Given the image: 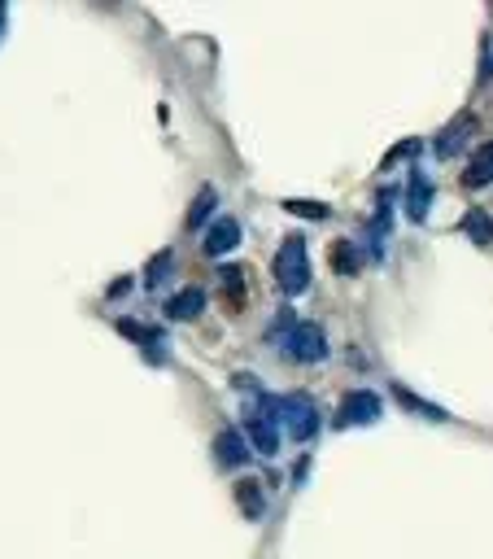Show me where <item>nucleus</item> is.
<instances>
[{"mask_svg": "<svg viewBox=\"0 0 493 559\" xmlns=\"http://www.w3.org/2000/svg\"><path fill=\"white\" fill-rule=\"evenodd\" d=\"M262 407L275 415V424L284 428L293 442H310L319 433V407L310 394H284V398H262Z\"/></svg>", "mask_w": 493, "mask_h": 559, "instance_id": "nucleus-1", "label": "nucleus"}, {"mask_svg": "<svg viewBox=\"0 0 493 559\" xmlns=\"http://www.w3.org/2000/svg\"><path fill=\"white\" fill-rule=\"evenodd\" d=\"M271 276L288 297L310 289V254H306L302 236H288V241L280 245V254H275V263H271Z\"/></svg>", "mask_w": 493, "mask_h": 559, "instance_id": "nucleus-2", "label": "nucleus"}, {"mask_svg": "<svg viewBox=\"0 0 493 559\" xmlns=\"http://www.w3.org/2000/svg\"><path fill=\"white\" fill-rule=\"evenodd\" d=\"M284 354L293 363H319L323 354H328V337H323V328L310 324V319H302V324H288Z\"/></svg>", "mask_w": 493, "mask_h": 559, "instance_id": "nucleus-3", "label": "nucleus"}, {"mask_svg": "<svg viewBox=\"0 0 493 559\" xmlns=\"http://www.w3.org/2000/svg\"><path fill=\"white\" fill-rule=\"evenodd\" d=\"M384 415V402L371 394V389H354V394H345L341 398V411H336V424L341 428H354V424H376Z\"/></svg>", "mask_w": 493, "mask_h": 559, "instance_id": "nucleus-4", "label": "nucleus"}, {"mask_svg": "<svg viewBox=\"0 0 493 559\" xmlns=\"http://www.w3.org/2000/svg\"><path fill=\"white\" fill-rule=\"evenodd\" d=\"M245 437L254 442L258 455H280V424H275V415L262 402L245 415Z\"/></svg>", "mask_w": 493, "mask_h": 559, "instance_id": "nucleus-5", "label": "nucleus"}, {"mask_svg": "<svg viewBox=\"0 0 493 559\" xmlns=\"http://www.w3.org/2000/svg\"><path fill=\"white\" fill-rule=\"evenodd\" d=\"M240 245V223L232 219V214H223V219H214L206 228V241H201V249H206L210 258L219 254H232V249Z\"/></svg>", "mask_w": 493, "mask_h": 559, "instance_id": "nucleus-6", "label": "nucleus"}, {"mask_svg": "<svg viewBox=\"0 0 493 559\" xmlns=\"http://www.w3.org/2000/svg\"><path fill=\"white\" fill-rule=\"evenodd\" d=\"M245 459H249V442L236 428H223V433L214 437V463H219V468H240Z\"/></svg>", "mask_w": 493, "mask_h": 559, "instance_id": "nucleus-7", "label": "nucleus"}, {"mask_svg": "<svg viewBox=\"0 0 493 559\" xmlns=\"http://www.w3.org/2000/svg\"><path fill=\"white\" fill-rule=\"evenodd\" d=\"M428 210H432V180H428L424 171H415L411 175V188H406V219L424 223Z\"/></svg>", "mask_w": 493, "mask_h": 559, "instance_id": "nucleus-8", "label": "nucleus"}, {"mask_svg": "<svg viewBox=\"0 0 493 559\" xmlns=\"http://www.w3.org/2000/svg\"><path fill=\"white\" fill-rule=\"evenodd\" d=\"M463 184H467V188H485V184H493V140H485V145H480L472 158H467Z\"/></svg>", "mask_w": 493, "mask_h": 559, "instance_id": "nucleus-9", "label": "nucleus"}, {"mask_svg": "<svg viewBox=\"0 0 493 559\" xmlns=\"http://www.w3.org/2000/svg\"><path fill=\"white\" fill-rule=\"evenodd\" d=\"M201 311H206V289H197V284H188L184 293L166 302V319H197Z\"/></svg>", "mask_w": 493, "mask_h": 559, "instance_id": "nucleus-10", "label": "nucleus"}, {"mask_svg": "<svg viewBox=\"0 0 493 559\" xmlns=\"http://www.w3.org/2000/svg\"><path fill=\"white\" fill-rule=\"evenodd\" d=\"M472 118H459V123H450L446 132H441L437 140H432V149H437V158H454L463 145H467V136H472Z\"/></svg>", "mask_w": 493, "mask_h": 559, "instance_id": "nucleus-11", "label": "nucleus"}, {"mask_svg": "<svg viewBox=\"0 0 493 559\" xmlns=\"http://www.w3.org/2000/svg\"><path fill=\"white\" fill-rule=\"evenodd\" d=\"M332 267H336V276H358V267H363V249H358V241H336L332 245Z\"/></svg>", "mask_w": 493, "mask_h": 559, "instance_id": "nucleus-12", "label": "nucleus"}, {"mask_svg": "<svg viewBox=\"0 0 493 559\" xmlns=\"http://www.w3.org/2000/svg\"><path fill=\"white\" fill-rule=\"evenodd\" d=\"M214 206H219V193H214V188H201V193L192 197V210H188V219H184V223H188L192 232L206 228V219L214 214Z\"/></svg>", "mask_w": 493, "mask_h": 559, "instance_id": "nucleus-13", "label": "nucleus"}, {"mask_svg": "<svg viewBox=\"0 0 493 559\" xmlns=\"http://www.w3.org/2000/svg\"><path fill=\"white\" fill-rule=\"evenodd\" d=\"M463 232L472 236L476 245H493V219H489L485 210H467L463 214Z\"/></svg>", "mask_w": 493, "mask_h": 559, "instance_id": "nucleus-14", "label": "nucleus"}, {"mask_svg": "<svg viewBox=\"0 0 493 559\" xmlns=\"http://www.w3.org/2000/svg\"><path fill=\"white\" fill-rule=\"evenodd\" d=\"M171 267H175V254L171 249H162V254L144 267V289H162V284L171 280Z\"/></svg>", "mask_w": 493, "mask_h": 559, "instance_id": "nucleus-15", "label": "nucleus"}, {"mask_svg": "<svg viewBox=\"0 0 493 559\" xmlns=\"http://www.w3.org/2000/svg\"><path fill=\"white\" fill-rule=\"evenodd\" d=\"M219 284H223L227 302L240 311V306H245V271H240V267H219Z\"/></svg>", "mask_w": 493, "mask_h": 559, "instance_id": "nucleus-16", "label": "nucleus"}, {"mask_svg": "<svg viewBox=\"0 0 493 559\" xmlns=\"http://www.w3.org/2000/svg\"><path fill=\"white\" fill-rule=\"evenodd\" d=\"M236 503H240V511H245L249 520L262 516V494H258L254 481H240V485H236Z\"/></svg>", "mask_w": 493, "mask_h": 559, "instance_id": "nucleus-17", "label": "nucleus"}, {"mask_svg": "<svg viewBox=\"0 0 493 559\" xmlns=\"http://www.w3.org/2000/svg\"><path fill=\"white\" fill-rule=\"evenodd\" d=\"M398 402H402V407H411V411H419L424 420H450V415L441 411V407H432V402H419L415 394H406V389H398Z\"/></svg>", "mask_w": 493, "mask_h": 559, "instance_id": "nucleus-18", "label": "nucleus"}, {"mask_svg": "<svg viewBox=\"0 0 493 559\" xmlns=\"http://www.w3.org/2000/svg\"><path fill=\"white\" fill-rule=\"evenodd\" d=\"M288 214H302V219H328L332 206H319V201H284Z\"/></svg>", "mask_w": 493, "mask_h": 559, "instance_id": "nucleus-19", "label": "nucleus"}, {"mask_svg": "<svg viewBox=\"0 0 493 559\" xmlns=\"http://www.w3.org/2000/svg\"><path fill=\"white\" fill-rule=\"evenodd\" d=\"M131 289V280H118V284H110V297H123Z\"/></svg>", "mask_w": 493, "mask_h": 559, "instance_id": "nucleus-20", "label": "nucleus"}, {"mask_svg": "<svg viewBox=\"0 0 493 559\" xmlns=\"http://www.w3.org/2000/svg\"><path fill=\"white\" fill-rule=\"evenodd\" d=\"M5 31H9V9L0 5V40H5Z\"/></svg>", "mask_w": 493, "mask_h": 559, "instance_id": "nucleus-21", "label": "nucleus"}]
</instances>
